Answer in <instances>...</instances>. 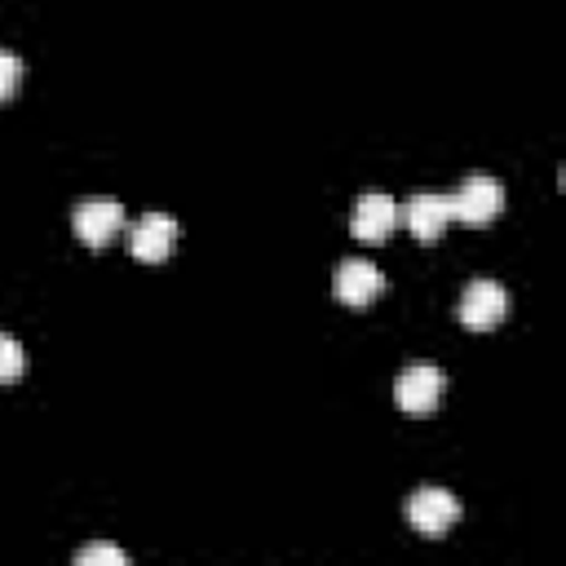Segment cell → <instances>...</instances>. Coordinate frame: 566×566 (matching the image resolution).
Wrapping results in <instances>:
<instances>
[{
    "label": "cell",
    "instance_id": "obj_10",
    "mask_svg": "<svg viewBox=\"0 0 566 566\" xmlns=\"http://www.w3.org/2000/svg\"><path fill=\"white\" fill-rule=\"evenodd\" d=\"M22 367H27V354H22V345H18L9 332H0V385L18 380V376H22Z\"/></svg>",
    "mask_w": 566,
    "mask_h": 566
},
{
    "label": "cell",
    "instance_id": "obj_9",
    "mask_svg": "<svg viewBox=\"0 0 566 566\" xmlns=\"http://www.w3.org/2000/svg\"><path fill=\"white\" fill-rule=\"evenodd\" d=\"M172 243H177V221L164 217V212L142 217V221L133 226V234H128V252H133L137 261H164V256L172 252Z\"/></svg>",
    "mask_w": 566,
    "mask_h": 566
},
{
    "label": "cell",
    "instance_id": "obj_7",
    "mask_svg": "<svg viewBox=\"0 0 566 566\" xmlns=\"http://www.w3.org/2000/svg\"><path fill=\"white\" fill-rule=\"evenodd\" d=\"M398 221H407V230L416 239H438L451 221V195H411L402 208H398Z\"/></svg>",
    "mask_w": 566,
    "mask_h": 566
},
{
    "label": "cell",
    "instance_id": "obj_2",
    "mask_svg": "<svg viewBox=\"0 0 566 566\" xmlns=\"http://www.w3.org/2000/svg\"><path fill=\"white\" fill-rule=\"evenodd\" d=\"M504 212V186L495 177H469L455 195H451V221L464 226H486Z\"/></svg>",
    "mask_w": 566,
    "mask_h": 566
},
{
    "label": "cell",
    "instance_id": "obj_5",
    "mask_svg": "<svg viewBox=\"0 0 566 566\" xmlns=\"http://www.w3.org/2000/svg\"><path fill=\"white\" fill-rule=\"evenodd\" d=\"M332 292H336V301H345V305H367V301H376L380 292H385V274H380V265L376 261H367V256H349V261H340L336 265V274H332Z\"/></svg>",
    "mask_w": 566,
    "mask_h": 566
},
{
    "label": "cell",
    "instance_id": "obj_12",
    "mask_svg": "<svg viewBox=\"0 0 566 566\" xmlns=\"http://www.w3.org/2000/svg\"><path fill=\"white\" fill-rule=\"evenodd\" d=\"M18 84H22V57L9 53V49H0V102L13 97Z\"/></svg>",
    "mask_w": 566,
    "mask_h": 566
},
{
    "label": "cell",
    "instance_id": "obj_8",
    "mask_svg": "<svg viewBox=\"0 0 566 566\" xmlns=\"http://www.w3.org/2000/svg\"><path fill=\"white\" fill-rule=\"evenodd\" d=\"M349 226H354L358 239L376 243V239H385V234L398 226V203H394L389 195H380V190H367V195H358Z\"/></svg>",
    "mask_w": 566,
    "mask_h": 566
},
{
    "label": "cell",
    "instance_id": "obj_11",
    "mask_svg": "<svg viewBox=\"0 0 566 566\" xmlns=\"http://www.w3.org/2000/svg\"><path fill=\"white\" fill-rule=\"evenodd\" d=\"M75 562H80V566H124L128 557H124V548H115V544H88V548L75 553Z\"/></svg>",
    "mask_w": 566,
    "mask_h": 566
},
{
    "label": "cell",
    "instance_id": "obj_4",
    "mask_svg": "<svg viewBox=\"0 0 566 566\" xmlns=\"http://www.w3.org/2000/svg\"><path fill=\"white\" fill-rule=\"evenodd\" d=\"M442 389H447V376H442L433 363H411V367L394 380V398H398V407H402L407 416H429V411L438 407Z\"/></svg>",
    "mask_w": 566,
    "mask_h": 566
},
{
    "label": "cell",
    "instance_id": "obj_1",
    "mask_svg": "<svg viewBox=\"0 0 566 566\" xmlns=\"http://www.w3.org/2000/svg\"><path fill=\"white\" fill-rule=\"evenodd\" d=\"M504 314H509V292H504V283H495V279H473V283L464 287L460 305H455V318H460L469 332H486V327L504 323Z\"/></svg>",
    "mask_w": 566,
    "mask_h": 566
},
{
    "label": "cell",
    "instance_id": "obj_6",
    "mask_svg": "<svg viewBox=\"0 0 566 566\" xmlns=\"http://www.w3.org/2000/svg\"><path fill=\"white\" fill-rule=\"evenodd\" d=\"M71 226H75V234H80L88 248H102L111 234H119L124 208H119L115 199H80L75 212H71Z\"/></svg>",
    "mask_w": 566,
    "mask_h": 566
},
{
    "label": "cell",
    "instance_id": "obj_3",
    "mask_svg": "<svg viewBox=\"0 0 566 566\" xmlns=\"http://www.w3.org/2000/svg\"><path fill=\"white\" fill-rule=\"evenodd\" d=\"M455 517H460V500H455L451 491H442V486H420V491H411V500H407V522H411L420 535H429V539L447 535V531L455 526Z\"/></svg>",
    "mask_w": 566,
    "mask_h": 566
}]
</instances>
